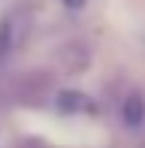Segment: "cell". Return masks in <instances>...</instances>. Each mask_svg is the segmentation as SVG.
Instances as JSON below:
<instances>
[{
  "instance_id": "6da1fadb",
  "label": "cell",
  "mask_w": 145,
  "mask_h": 148,
  "mask_svg": "<svg viewBox=\"0 0 145 148\" xmlns=\"http://www.w3.org/2000/svg\"><path fill=\"white\" fill-rule=\"evenodd\" d=\"M121 121L130 127V130H136V127L145 121V100L139 94H130V97L121 103Z\"/></svg>"
},
{
  "instance_id": "7a4b0ae2",
  "label": "cell",
  "mask_w": 145,
  "mask_h": 148,
  "mask_svg": "<svg viewBox=\"0 0 145 148\" xmlns=\"http://www.w3.org/2000/svg\"><path fill=\"white\" fill-rule=\"evenodd\" d=\"M57 109L61 112H85V115H88V112H97V103L91 97H85V94H57Z\"/></svg>"
},
{
  "instance_id": "3957f363",
  "label": "cell",
  "mask_w": 145,
  "mask_h": 148,
  "mask_svg": "<svg viewBox=\"0 0 145 148\" xmlns=\"http://www.w3.org/2000/svg\"><path fill=\"white\" fill-rule=\"evenodd\" d=\"M12 39H15V30H12V18H6V21L0 24V60L9 55V49H12Z\"/></svg>"
},
{
  "instance_id": "277c9868",
  "label": "cell",
  "mask_w": 145,
  "mask_h": 148,
  "mask_svg": "<svg viewBox=\"0 0 145 148\" xmlns=\"http://www.w3.org/2000/svg\"><path fill=\"white\" fill-rule=\"evenodd\" d=\"M64 6H70V9H82L85 0H64Z\"/></svg>"
}]
</instances>
